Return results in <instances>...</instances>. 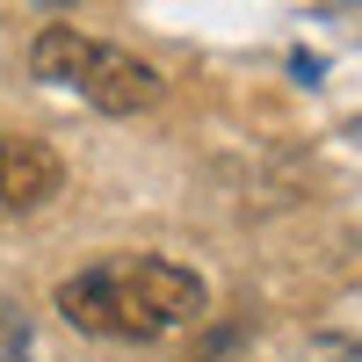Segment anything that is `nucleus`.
I'll return each instance as SVG.
<instances>
[{
  "instance_id": "obj_5",
  "label": "nucleus",
  "mask_w": 362,
  "mask_h": 362,
  "mask_svg": "<svg viewBox=\"0 0 362 362\" xmlns=\"http://www.w3.org/2000/svg\"><path fill=\"white\" fill-rule=\"evenodd\" d=\"M239 341H247L239 326H218V334H210V341H196L181 362H232V355H239Z\"/></svg>"
},
{
  "instance_id": "obj_6",
  "label": "nucleus",
  "mask_w": 362,
  "mask_h": 362,
  "mask_svg": "<svg viewBox=\"0 0 362 362\" xmlns=\"http://www.w3.org/2000/svg\"><path fill=\"white\" fill-rule=\"evenodd\" d=\"M22 8H66V0H22Z\"/></svg>"
},
{
  "instance_id": "obj_1",
  "label": "nucleus",
  "mask_w": 362,
  "mask_h": 362,
  "mask_svg": "<svg viewBox=\"0 0 362 362\" xmlns=\"http://www.w3.org/2000/svg\"><path fill=\"white\" fill-rule=\"evenodd\" d=\"M58 319L80 326V334H102V341H160L174 326H189L210 290L196 268H181L167 254H109L95 268L58 283Z\"/></svg>"
},
{
  "instance_id": "obj_4",
  "label": "nucleus",
  "mask_w": 362,
  "mask_h": 362,
  "mask_svg": "<svg viewBox=\"0 0 362 362\" xmlns=\"http://www.w3.org/2000/svg\"><path fill=\"white\" fill-rule=\"evenodd\" d=\"M0 362H37V348H29V312H15L8 297H0Z\"/></svg>"
},
{
  "instance_id": "obj_2",
  "label": "nucleus",
  "mask_w": 362,
  "mask_h": 362,
  "mask_svg": "<svg viewBox=\"0 0 362 362\" xmlns=\"http://www.w3.org/2000/svg\"><path fill=\"white\" fill-rule=\"evenodd\" d=\"M29 73L51 80V87L87 95L102 116H138V109L160 102V73L145 66L138 51L102 44V37H87V29H73V22L37 29V44H29Z\"/></svg>"
},
{
  "instance_id": "obj_3",
  "label": "nucleus",
  "mask_w": 362,
  "mask_h": 362,
  "mask_svg": "<svg viewBox=\"0 0 362 362\" xmlns=\"http://www.w3.org/2000/svg\"><path fill=\"white\" fill-rule=\"evenodd\" d=\"M66 189V160L51 153L44 138L0 131V218H22V210H44Z\"/></svg>"
}]
</instances>
